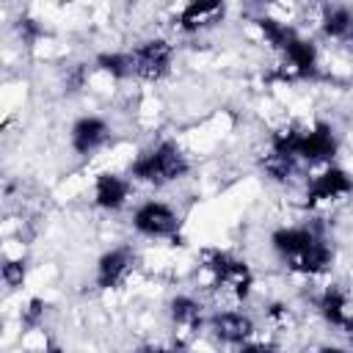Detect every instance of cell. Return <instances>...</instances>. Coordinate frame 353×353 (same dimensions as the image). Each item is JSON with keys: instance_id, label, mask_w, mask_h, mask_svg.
<instances>
[{"instance_id": "8", "label": "cell", "mask_w": 353, "mask_h": 353, "mask_svg": "<svg viewBox=\"0 0 353 353\" xmlns=\"http://www.w3.org/2000/svg\"><path fill=\"white\" fill-rule=\"evenodd\" d=\"M350 193H353V174L345 171L342 165L331 163L306 182L303 204L306 207H320V204H328V201H339Z\"/></svg>"}, {"instance_id": "4", "label": "cell", "mask_w": 353, "mask_h": 353, "mask_svg": "<svg viewBox=\"0 0 353 353\" xmlns=\"http://www.w3.org/2000/svg\"><path fill=\"white\" fill-rule=\"evenodd\" d=\"M201 268L210 276L212 287L232 295L234 301H248L254 290V270L245 259L234 256L223 248H204L201 251Z\"/></svg>"}, {"instance_id": "20", "label": "cell", "mask_w": 353, "mask_h": 353, "mask_svg": "<svg viewBox=\"0 0 353 353\" xmlns=\"http://www.w3.org/2000/svg\"><path fill=\"white\" fill-rule=\"evenodd\" d=\"M0 279L8 290H17L25 284L28 279V259L25 256H3V265H0Z\"/></svg>"}, {"instance_id": "26", "label": "cell", "mask_w": 353, "mask_h": 353, "mask_svg": "<svg viewBox=\"0 0 353 353\" xmlns=\"http://www.w3.org/2000/svg\"><path fill=\"white\" fill-rule=\"evenodd\" d=\"M314 353H350L347 347H339V345H323V347H317Z\"/></svg>"}, {"instance_id": "2", "label": "cell", "mask_w": 353, "mask_h": 353, "mask_svg": "<svg viewBox=\"0 0 353 353\" xmlns=\"http://www.w3.org/2000/svg\"><path fill=\"white\" fill-rule=\"evenodd\" d=\"M268 152L292 157L309 165H331L339 152V135L331 121H312V124H287L270 135Z\"/></svg>"}, {"instance_id": "9", "label": "cell", "mask_w": 353, "mask_h": 353, "mask_svg": "<svg viewBox=\"0 0 353 353\" xmlns=\"http://www.w3.org/2000/svg\"><path fill=\"white\" fill-rule=\"evenodd\" d=\"M207 331L212 334L215 342L229 345V347H240V345L254 339L256 320L243 309H221V312H212L207 317Z\"/></svg>"}, {"instance_id": "6", "label": "cell", "mask_w": 353, "mask_h": 353, "mask_svg": "<svg viewBox=\"0 0 353 353\" xmlns=\"http://www.w3.org/2000/svg\"><path fill=\"white\" fill-rule=\"evenodd\" d=\"M174 44L163 36H152V39H143L138 41L132 50H130V58H132V72L138 80H146V83H157L163 77L171 74L174 69Z\"/></svg>"}, {"instance_id": "7", "label": "cell", "mask_w": 353, "mask_h": 353, "mask_svg": "<svg viewBox=\"0 0 353 353\" xmlns=\"http://www.w3.org/2000/svg\"><path fill=\"white\" fill-rule=\"evenodd\" d=\"M138 268V251L132 245H113L99 254L94 265V284L97 290H119Z\"/></svg>"}, {"instance_id": "10", "label": "cell", "mask_w": 353, "mask_h": 353, "mask_svg": "<svg viewBox=\"0 0 353 353\" xmlns=\"http://www.w3.org/2000/svg\"><path fill=\"white\" fill-rule=\"evenodd\" d=\"M281 58H284L290 77H298V80H317L320 77V50L301 30H295L287 39V44L281 47Z\"/></svg>"}, {"instance_id": "14", "label": "cell", "mask_w": 353, "mask_h": 353, "mask_svg": "<svg viewBox=\"0 0 353 353\" xmlns=\"http://www.w3.org/2000/svg\"><path fill=\"white\" fill-rule=\"evenodd\" d=\"M132 179L119 171H99L94 176V204L105 212H119L130 204Z\"/></svg>"}, {"instance_id": "12", "label": "cell", "mask_w": 353, "mask_h": 353, "mask_svg": "<svg viewBox=\"0 0 353 353\" xmlns=\"http://www.w3.org/2000/svg\"><path fill=\"white\" fill-rule=\"evenodd\" d=\"M223 17H226V3H221V0H190L176 11L174 28L193 36V33H201V30H210V28L221 25Z\"/></svg>"}, {"instance_id": "3", "label": "cell", "mask_w": 353, "mask_h": 353, "mask_svg": "<svg viewBox=\"0 0 353 353\" xmlns=\"http://www.w3.org/2000/svg\"><path fill=\"white\" fill-rule=\"evenodd\" d=\"M190 174V157L185 154V149L171 141V138H163L146 149H141L130 168H127V176L132 182H141V185H152V188H165V185H174L179 179H185Z\"/></svg>"}, {"instance_id": "22", "label": "cell", "mask_w": 353, "mask_h": 353, "mask_svg": "<svg viewBox=\"0 0 353 353\" xmlns=\"http://www.w3.org/2000/svg\"><path fill=\"white\" fill-rule=\"evenodd\" d=\"M44 312H47V301H44V298H30V301L25 303L19 320H22L25 328H36V325L44 320Z\"/></svg>"}, {"instance_id": "21", "label": "cell", "mask_w": 353, "mask_h": 353, "mask_svg": "<svg viewBox=\"0 0 353 353\" xmlns=\"http://www.w3.org/2000/svg\"><path fill=\"white\" fill-rule=\"evenodd\" d=\"M14 28H17V36H19L25 44H33V41H39V39L44 36L41 22L33 19V17H19V19L14 22Z\"/></svg>"}, {"instance_id": "16", "label": "cell", "mask_w": 353, "mask_h": 353, "mask_svg": "<svg viewBox=\"0 0 353 353\" xmlns=\"http://www.w3.org/2000/svg\"><path fill=\"white\" fill-rule=\"evenodd\" d=\"M320 33L331 41H353V6H345V3L323 6Z\"/></svg>"}, {"instance_id": "23", "label": "cell", "mask_w": 353, "mask_h": 353, "mask_svg": "<svg viewBox=\"0 0 353 353\" xmlns=\"http://www.w3.org/2000/svg\"><path fill=\"white\" fill-rule=\"evenodd\" d=\"M85 80H88V69H85V63H77V66H72V69L66 72V77H63V91H66V94H74V91H80V88L85 85Z\"/></svg>"}, {"instance_id": "5", "label": "cell", "mask_w": 353, "mask_h": 353, "mask_svg": "<svg viewBox=\"0 0 353 353\" xmlns=\"http://www.w3.org/2000/svg\"><path fill=\"white\" fill-rule=\"evenodd\" d=\"M132 232L149 240H176L182 232V215L160 199H146L132 210Z\"/></svg>"}, {"instance_id": "27", "label": "cell", "mask_w": 353, "mask_h": 353, "mask_svg": "<svg viewBox=\"0 0 353 353\" xmlns=\"http://www.w3.org/2000/svg\"><path fill=\"white\" fill-rule=\"evenodd\" d=\"M350 339H353V331H350Z\"/></svg>"}, {"instance_id": "24", "label": "cell", "mask_w": 353, "mask_h": 353, "mask_svg": "<svg viewBox=\"0 0 353 353\" xmlns=\"http://www.w3.org/2000/svg\"><path fill=\"white\" fill-rule=\"evenodd\" d=\"M237 353H279V345L268 342V339H251V342L240 345Z\"/></svg>"}, {"instance_id": "17", "label": "cell", "mask_w": 353, "mask_h": 353, "mask_svg": "<svg viewBox=\"0 0 353 353\" xmlns=\"http://www.w3.org/2000/svg\"><path fill=\"white\" fill-rule=\"evenodd\" d=\"M94 69L113 77V80H130L135 77L132 72V58H130V50H105V52H97L94 55Z\"/></svg>"}, {"instance_id": "11", "label": "cell", "mask_w": 353, "mask_h": 353, "mask_svg": "<svg viewBox=\"0 0 353 353\" xmlns=\"http://www.w3.org/2000/svg\"><path fill=\"white\" fill-rule=\"evenodd\" d=\"M110 124L97 116V113H85V116H77L69 127V146L77 157H91L97 154L108 141H110Z\"/></svg>"}, {"instance_id": "19", "label": "cell", "mask_w": 353, "mask_h": 353, "mask_svg": "<svg viewBox=\"0 0 353 353\" xmlns=\"http://www.w3.org/2000/svg\"><path fill=\"white\" fill-rule=\"evenodd\" d=\"M262 171H265V176L268 179H273V182H279V185H287V182H292V176L298 174V160H292V157H284V154H273V152H268L265 157H262Z\"/></svg>"}, {"instance_id": "1", "label": "cell", "mask_w": 353, "mask_h": 353, "mask_svg": "<svg viewBox=\"0 0 353 353\" xmlns=\"http://www.w3.org/2000/svg\"><path fill=\"white\" fill-rule=\"evenodd\" d=\"M270 248L284 262V268L309 279L328 273L334 265V243L320 223L276 226L270 232Z\"/></svg>"}, {"instance_id": "18", "label": "cell", "mask_w": 353, "mask_h": 353, "mask_svg": "<svg viewBox=\"0 0 353 353\" xmlns=\"http://www.w3.org/2000/svg\"><path fill=\"white\" fill-rule=\"evenodd\" d=\"M254 25H256V30L262 33V39L276 50V52H281V47L287 44V39L298 30V28H292L290 22H281V19H276V17H270V14H262V17H256L254 19Z\"/></svg>"}, {"instance_id": "13", "label": "cell", "mask_w": 353, "mask_h": 353, "mask_svg": "<svg viewBox=\"0 0 353 353\" xmlns=\"http://www.w3.org/2000/svg\"><path fill=\"white\" fill-rule=\"evenodd\" d=\"M314 309L317 314L323 317V323H328L331 328H345V331H353V314H350V292L331 281L325 284L317 298H314Z\"/></svg>"}, {"instance_id": "25", "label": "cell", "mask_w": 353, "mask_h": 353, "mask_svg": "<svg viewBox=\"0 0 353 353\" xmlns=\"http://www.w3.org/2000/svg\"><path fill=\"white\" fill-rule=\"evenodd\" d=\"M132 353H182V350L174 347V345H141Z\"/></svg>"}, {"instance_id": "15", "label": "cell", "mask_w": 353, "mask_h": 353, "mask_svg": "<svg viewBox=\"0 0 353 353\" xmlns=\"http://www.w3.org/2000/svg\"><path fill=\"white\" fill-rule=\"evenodd\" d=\"M168 320L179 334H199L207 325V314H204V303L188 292H179L168 301Z\"/></svg>"}]
</instances>
